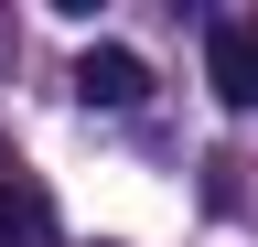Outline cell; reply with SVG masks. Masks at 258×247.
<instances>
[{
	"mask_svg": "<svg viewBox=\"0 0 258 247\" xmlns=\"http://www.w3.org/2000/svg\"><path fill=\"white\" fill-rule=\"evenodd\" d=\"M0 247H54V194H43L32 172L0 183Z\"/></svg>",
	"mask_w": 258,
	"mask_h": 247,
	"instance_id": "3957f363",
	"label": "cell"
},
{
	"mask_svg": "<svg viewBox=\"0 0 258 247\" xmlns=\"http://www.w3.org/2000/svg\"><path fill=\"white\" fill-rule=\"evenodd\" d=\"M76 97H86V108H140V97H151V65H140L129 43H86V54H76Z\"/></svg>",
	"mask_w": 258,
	"mask_h": 247,
	"instance_id": "7a4b0ae2",
	"label": "cell"
},
{
	"mask_svg": "<svg viewBox=\"0 0 258 247\" xmlns=\"http://www.w3.org/2000/svg\"><path fill=\"white\" fill-rule=\"evenodd\" d=\"M11 172H22V161H11V150H0V183H11Z\"/></svg>",
	"mask_w": 258,
	"mask_h": 247,
	"instance_id": "277c9868",
	"label": "cell"
},
{
	"mask_svg": "<svg viewBox=\"0 0 258 247\" xmlns=\"http://www.w3.org/2000/svg\"><path fill=\"white\" fill-rule=\"evenodd\" d=\"M205 75H215L226 108H258V22L247 11H215L205 22Z\"/></svg>",
	"mask_w": 258,
	"mask_h": 247,
	"instance_id": "6da1fadb",
	"label": "cell"
}]
</instances>
